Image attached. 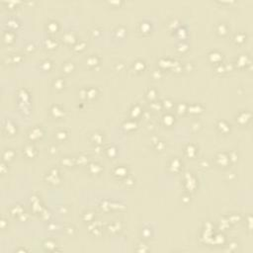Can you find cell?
<instances>
[{"mask_svg":"<svg viewBox=\"0 0 253 253\" xmlns=\"http://www.w3.org/2000/svg\"><path fill=\"white\" fill-rule=\"evenodd\" d=\"M45 45H46L47 49L54 50L55 47H57V42L55 41V40H54V39H47V41H46V43H45Z\"/></svg>","mask_w":253,"mask_h":253,"instance_id":"cb8c5ba5","label":"cell"},{"mask_svg":"<svg viewBox=\"0 0 253 253\" xmlns=\"http://www.w3.org/2000/svg\"><path fill=\"white\" fill-rule=\"evenodd\" d=\"M140 31L142 33H148L150 31V25L148 23H140Z\"/></svg>","mask_w":253,"mask_h":253,"instance_id":"1f68e13d","label":"cell"},{"mask_svg":"<svg viewBox=\"0 0 253 253\" xmlns=\"http://www.w3.org/2000/svg\"><path fill=\"white\" fill-rule=\"evenodd\" d=\"M106 153H107V155H108V157L114 158L117 155V149L115 148L114 146H108V147L106 148Z\"/></svg>","mask_w":253,"mask_h":253,"instance_id":"f546056e","label":"cell"},{"mask_svg":"<svg viewBox=\"0 0 253 253\" xmlns=\"http://www.w3.org/2000/svg\"><path fill=\"white\" fill-rule=\"evenodd\" d=\"M181 166H182L181 160L178 159L177 157H175L170 160L169 164H168V169L173 173H177L181 170Z\"/></svg>","mask_w":253,"mask_h":253,"instance_id":"3957f363","label":"cell"},{"mask_svg":"<svg viewBox=\"0 0 253 253\" xmlns=\"http://www.w3.org/2000/svg\"><path fill=\"white\" fill-rule=\"evenodd\" d=\"M23 213H24V209L20 205H15V206H13V207L10 208V213L13 217H15L16 215H17L18 217H19Z\"/></svg>","mask_w":253,"mask_h":253,"instance_id":"9a60e30c","label":"cell"},{"mask_svg":"<svg viewBox=\"0 0 253 253\" xmlns=\"http://www.w3.org/2000/svg\"><path fill=\"white\" fill-rule=\"evenodd\" d=\"M229 162H230V160H229V157L225 153H221L220 152V153H219L216 156V163L217 165H220V166H223V167H224V166L228 165Z\"/></svg>","mask_w":253,"mask_h":253,"instance_id":"277c9868","label":"cell"},{"mask_svg":"<svg viewBox=\"0 0 253 253\" xmlns=\"http://www.w3.org/2000/svg\"><path fill=\"white\" fill-rule=\"evenodd\" d=\"M15 155H16V153H15V151L13 149L6 148V149H4L3 152H2V159H3L4 162H9V161L14 159Z\"/></svg>","mask_w":253,"mask_h":253,"instance_id":"ba28073f","label":"cell"},{"mask_svg":"<svg viewBox=\"0 0 253 253\" xmlns=\"http://www.w3.org/2000/svg\"><path fill=\"white\" fill-rule=\"evenodd\" d=\"M7 25L9 26L10 28H13V29H15V28H18L19 27V22L16 19H10L9 21L7 22Z\"/></svg>","mask_w":253,"mask_h":253,"instance_id":"836d02e7","label":"cell"},{"mask_svg":"<svg viewBox=\"0 0 253 253\" xmlns=\"http://www.w3.org/2000/svg\"><path fill=\"white\" fill-rule=\"evenodd\" d=\"M98 91L96 88H88L86 89V98L88 99H94L97 96Z\"/></svg>","mask_w":253,"mask_h":253,"instance_id":"4316f807","label":"cell"},{"mask_svg":"<svg viewBox=\"0 0 253 253\" xmlns=\"http://www.w3.org/2000/svg\"><path fill=\"white\" fill-rule=\"evenodd\" d=\"M62 69L65 73H71L74 69V64L72 62H65L62 66Z\"/></svg>","mask_w":253,"mask_h":253,"instance_id":"f1b7e54d","label":"cell"},{"mask_svg":"<svg viewBox=\"0 0 253 253\" xmlns=\"http://www.w3.org/2000/svg\"><path fill=\"white\" fill-rule=\"evenodd\" d=\"M141 114H142V110H141V108L138 105L133 106V108H132V110H130V115H132V117L133 119L140 117Z\"/></svg>","mask_w":253,"mask_h":253,"instance_id":"ffe728a7","label":"cell"},{"mask_svg":"<svg viewBox=\"0 0 253 253\" xmlns=\"http://www.w3.org/2000/svg\"><path fill=\"white\" fill-rule=\"evenodd\" d=\"M43 136V130L40 126H34V128H32L28 132V138L31 141H36L38 140H41Z\"/></svg>","mask_w":253,"mask_h":253,"instance_id":"6da1fadb","label":"cell"},{"mask_svg":"<svg viewBox=\"0 0 253 253\" xmlns=\"http://www.w3.org/2000/svg\"><path fill=\"white\" fill-rule=\"evenodd\" d=\"M202 110H203V107L200 104H192L191 106L187 107V111L192 114H199L202 112Z\"/></svg>","mask_w":253,"mask_h":253,"instance_id":"2e32d148","label":"cell"},{"mask_svg":"<svg viewBox=\"0 0 253 253\" xmlns=\"http://www.w3.org/2000/svg\"><path fill=\"white\" fill-rule=\"evenodd\" d=\"M209 58L212 62L217 63H217H220V61L223 59V54L219 53V51H212V53L209 54Z\"/></svg>","mask_w":253,"mask_h":253,"instance_id":"7c38bea8","label":"cell"},{"mask_svg":"<svg viewBox=\"0 0 253 253\" xmlns=\"http://www.w3.org/2000/svg\"><path fill=\"white\" fill-rule=\"evenodd\" d=\"M85 45L86 43L84 42H81V45H79V43H76V45L74 46V50H76V51H81L85 49Z\"/></svg>","mask_w":253,"mask_h":253,"instance_id":"d590c367","label":"cell"},{"mask_svg":"<svg viewBox=\"0 0 253 253\" xmlns=\"http://www.w3.org/2000/svg\"><path fill=\"white\" fill-rule=\"evenodd\" d=\"M6 172H8V166L6 165V162L2 161V164H1V173L4 175V174H5Z\"/></svg>","mask_w":253,"mask_h":253,"instance_id":"f35d334b","label":"cell"},{"mask_svg":"<svg viewBox=\"0 0 253 253\" xmlns=\"http://www.w3.org/2000/svg\"><path fill=\"white\" fill-rule=\"evenodd\" d=\"M162 106L164 107V108H166L167 110H170V109H172V107H174V103H172L171 101H169V100H164L163 103H161Z\"/></svg>","mask_w":253,"mask_h":253,"instance_id":"e575fe53","label":"cell"},{"mask_svg":"<svg viewBox=\"0 0 253 253\" xmlns=\"http://www.w3.org/2000/svg\"><path fill=\"white\" fill-rule=\"evenodd\" d=\"M92 141H94V144L96 145H100L101 142L103 141V136L101 133H95L92 134Z\"/></svg>","mask_w":253,"mask_h":253,"instance_id":"83f0119b","label":"cell"},{"mask_svg":"<svg viewBox=\"0 0 253 253\" xmlns=\"http://www.w3.org/2000/svg\"><path fill=\"white\" fill-rule=\"evenodd\" d=\"M2 40L6 45H10V43L14 42L15 34L12 31H4L2 34Z\"/></svg>","mask_w":253,"mask_h":253,"instance_id":"9c48e42d","label":"cell"},{"mask_svg":"<svg viewBox=\"0 0 253 253\" xmlns=\"http://www.w3.org/2000/svg\"><path fill=\"white\" fill-rule=\"evenodd\" d=\"M47 30H49L50 33H57L58 31V23L57 21H50L49 24H47Z\"/></svg>","mask_w":253,"mask_h":253,"instance_id":"44dd1931","label":"cell"},{"mask_svg":"<svg viewBox=\"0 0 253 253\" xmlns=\"http://www.w3.org/2000/svg\"><path fill=\"white\" fill-rule=\"evenodd\" d=\"M23 154L25 155V157L29 158V159H33L36 156H37V149L36 147L31 144H28L23 147Z\"/></svg>","mask_w":253,"mask_h":253,"instance_id":"7a4b0ae2","label":"cell"},{"mask_svg":"<svg viewBox=\"0 0 253 253\" xmlns=\"http://www.w3.org/2000/svg\"><path fill=\"white\" fill-rule=\"evenodd\" d=\"M5 221H6L5 219L3 217V219L1 220V227H2V229H5V224H6Z\"/></svg>","mask_w":253,"mask_h":253,"instance_id":"60d3db41","label":"cell"},{"mask_svg":"<svg viewBox=\"0 0 253 253\" xmlns=\"http://www.w3.org/2000/svg\"><path fill=\"white\" fill-rule=\"evenodd\" d=\"M50 112L55 119H61L62 117H64V114H65L64 109L59 105H54L53 107H51Z\"/></svg>","mask_w":253,"mask_h":253,"instance_id":"8992f818","label":"cell"},{"mask_svg":"<svg viewBox=\"0 0 253 253\" xmlns=\"http://www.w3.org/2000/svg\"><path fill=\"white\" fill-rule=\"evenodd\" d=\"M54 137L57 138V140L58 141H63V140H66V137H67V133L65 132V130H58V132L55 133Z\"/></svg>","mask_w":253,"mask_h":253,"instance_id":"603a6c76","label":"cell"},{"mask_svg":"<svg viewBox=\"0 0 253 253\" xmlns=\"http://www.w3.org/2000/svg\"><path fill=\"white\" fill-rule=\"evenodd\" d=\"M137 128V122L133 120H129L124 124V129L128 130H133Z\"/></svg>","mask_w":253,"mask_h":253,"instance_id":"d4e9b609","label":"cell"},{"mask_svg":"<svg viewBox=\"0 0 253 253\" xmlns=\"http://www.w3.org/2000/svg\"><path fill=\"white\" fill-rule=\"evenodd\" d=\"M217 129L220 130V132L223 133H227L229 132V130H230V126H229L225 121H220L217 123Z\"/></svg>","mask_w":253,"mask_h":253,"instance_id":"4fadbf2b","label":"cell"},{"mask_svg":"<svg viewBox=\"0 0 253 253\" xmlns=\"http://www.w3.org/2000/svg\"><path fill=\"white\" fill-rule=\"evenodd\" d=\"M22 61V57L20 54H14V55H12L11 57V61L12 62H16V63H18Z\"/></svg>","mask_w":253,"mask_h":253,"instance_id":"8d00e7d4","label":"cell"},{"mask_svg":"<svg viewBox=\"0 0 253 253\" xmlns=\"http://www.w3.org/2000/svg\"><path fill=\"white\" fill-rule=\"evenodd\" d=\"M87 166H88V171L91 174H93V175H99L103 171L102 165L97 163V162H92V163L88 164Z\"/></svg>","mask_w":253,"mask_h":253,"instance_id":"52a82bcc","label":"cell"},{"mask_svg":"<svg viewBox=\"0 0 253 253\" xmlns=\"http://www.w3.org/2000/svg\"><path fill=\"white\" fill-rule=\"evenodd\" d=\"M113 175L118 178H124L125 179V178L128 176V169H126V167H125L124 165L117 166V167L113 170Z\"/></svg>","mask_w":253,"mask_h":253,"instance_id":"5b68a950","label":"cell"},{"mask_svg":"<svg viewBox=\"0 0 253 253\" xmlns=\"http://www.w3.org/2000/svg\"><path fill=\"white\" fill-rule=\"evenodd\" d=\"M187 105L185 104V103L183 102H181V103H178L177 104V112L179 113V114H184L186 111H187Z\"/></svg>","mask_w":253,"mask_h":253,"instance_id":"4dcf8cb0","label":"cell"},{"mask_svg":"<svg viewBox=\"0 0 253 253\" xmlns=\"http://www.w3.org/2000/svg\"><path fill=\"white\" fill-rule=\"evenodd\" d=\"M217 33L224 37L227 34V26L224 23H220L217 27Z\"/></svg>","mask_w":253,"mask_h":253,"instance_id":"d6986e66","label":"cell"},{"mask_svg":"<svg viewBox=\"0 0 253 253\" xmlns=\"http://www.w3.org/2000/svg\"><path fill=\"white\" fill-rule=\"evenodd\" d=\"M3 4H7V6L9 5L11 8H13V6H14V5H16V4H17V3H16V2H4Z\"/></svg>","mask_w":253,"mask_h":253,"instance_id":"ab89813d","label":"cell"},{"mask_svg":"<svg viewBox=\"0 0 253 253\" xmlns=\"http://www.w3.org/2000/svg\"><path fill=\"white\" fill-rule=\"evenodd\" d=\"M184 152L188 157L193 158V157H195L197 155L198 148L196 147V145H194V144H187L186 145L185 149H184Z\"/></svg>","mask_w":253,"mask_h":253,"instance_id":"30bf717a","label":"cell"},{"mask_svg":"<svg viewBox=\"0 0 253 253\" xmlns=\"http://www.w3.org/2000/svg\"><path fill=\"white\" fill-rule=\"evenodd\" d=\"M86 63L90 67H96L99 64V58L96 55H91L86 59Z\"/></svg>","mask_w":253,"mask_h":253,"instance_id":"e0dca14e","label":"cell"},{"mask_svg":"<svg viewBox=\"0 0 253 253\" xmlns=\"http://www.w3.org/2000/svg\"><path fill=\"white\" fill-rule=\"evenodd\" d=\"M62 40L64 41L66 43H76V39H75V36L71 33H65L64 35L62 36Z\"/></svg>","mask_w":253,"mask_h":253,"instance_id":"ac0fdd59","label":"cell"},{"mask_svg":"<svg viewBox=\"0 0 253 253\" xmlns=\"http://www.w3.org/2000/svg\"><path fill=\"white\" fill-rule=\"evenodd\" d=\"M133 68L136 69L137 72H141L145 69V63L142 61H137L133 62Z\"/></svg>","mask_w":253,"mask_h":253,"instance_id":"7402d4cb","label":"cell"},{"mask_svg":"<svg viewBox=\"0 0 253 253\" xmlns=\"http://www.w3.org/2000/svg\"><path fill=\"white\" fill-rule=\"evenodd\" d=\"M4 130H5L6 133L9 134V136H13V134L16 133V130H17V128H16V126L13 124V123L7 122L6 126H4Z\"/></svg>","mask_w":253,"mask_h":253,"instance_id":"5bb4252c","label":"cell"},{"mask_svg":"<svg viewBox=\"0 0 253 253\" xmlns=\"http://www.w3.org/2000/svg\"><path fill=\"white\" fill-rule=\"evenodd\" d=\"M162 122H163L164 126H171L174 123H175V117H174L172 114L167 113V114L163 115V117H162Z\"/></svg>","mask_w":253,"mask_h":253,"instance_id":"8fae6325","label":"cell"},{"mask_svg":"<svg viewBox=\"0 0 253 253\" xmlns=\"http://www.w3.org/2000/svg\"><path fill=\"white\" fill-rule=\"evenodd\" d=\"M54 86L57 90H62L64 88V80L62 78H57L55 79L54 82Z\"/></svg>","mask_w":253,"mask_h":253,"instance_id":"484cf974","label":"cell"},{"mask_svg":"<svg viewBox=\"0 0 253 253\" xmlns=\"http://www.w3.org/2000/svg\"><path fill=\"white\" fill-rule=\"evenodd\" d=\"M61 163L64 166H67V167H68V166H71V164H72V160H71V158H69V157H65L62 159Z\"/></svg>","mask_w":253,"mask_h":253,"instance_id":"74e56055","label":"cell"},{"mask_svg":"<svg viewBox=\"0 0 253 253\" xmlns=\"http://www.w3.org/2000/svg\"><path fill=\"white\" fill-rule=\"evenodd\" d=\"M146 95H147V98L148 99H150V100H153V99H155V97H156V90L153 89V88H150V89H148Z\"/></svg>","mask_w":253,"mask_h":253,"instance_id":"d6a6232c","label":"cell"}]
</instances>
